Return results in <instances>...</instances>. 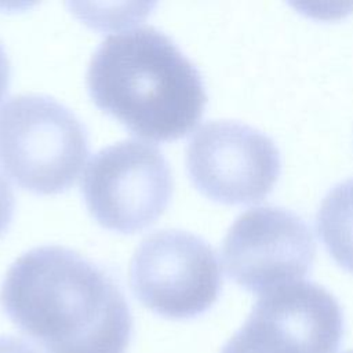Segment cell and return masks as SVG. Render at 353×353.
Here are the masks:
<instances>
[{
	"label": "cell",
	"instance_id": "obj_1",
	"mask_svg": "<svg viewBox=\"0 0 353 353\" xmlns=\"http://www.w3.org/2000/svg\"><path fill=\"white\" fill-rule=\"evenodd\" d=\"M10 320L44 353H125L132 316L114 279L62 245L34 247L8 268L0 291Z\"/></svg>",
	"mask_w": 353,
	"mask_h": 353
},
{
	"label": "cell",
	"instance_id": "obj_2",
	"mask_svg": "<svg viewBox=\"0 0 353 353\" xmlns=\"http://www.w3.org/2000/svg\"><path fill=\"white\" fill-rule=\"evenodd\" d=\"M87 88L101 110L152 141L186 135L207 103L197 68L154 26L106 37L88 63Z\"/></svg>",
	"mask_w": 353,
	"mask_h": 353
},
{
	"label": "cell",
	"instance_id": "obj_3",
	"mask_svg": "<svg viewBox=\"0 0 353 353\" xmlns=\"http://www.w3.org/2000/svg\"><path fill=\"white\" fill-rule=\"evenodd\" d=\"M88 156V135L63 103L19 94L0 106V165L19 186L54 194L73 185Z\"/></svg>",
	"mask_w": 353,
	"mask_h": 353
},
{
	"label": "cell",
	"instance_id": "obj_4",
	"mask_svg": "<svg viewBox=\"0 0 353 353\" xmlns=\"http://www.w3.org/2000/svg\"><path fill=\"white\" fill-rule=\"evenodd\" d=\"M81 193L101 226L134 233L152 225L167 208L171 170L154 145L119 141L91 157L81 178Z\"/></svg>",
	"mask_w": 353,
	"mask_h": 353
},
{
	"label": "cell",
	"instance_id": "obj_5",
	"mask_svg": "<svg viewBox=\"0 0 353 353\" xmlns=\"http://www.w3.org/2000/svg\"><path fill=\"white\" fill-rule=\"evenodd\" d=\"M134 295L152 312L168 319H192L207 312L222 287L212 247L181 229L148 234L130 262Z\"/></svg>",
	"mask_w": 353,
	"mask_h": 353
},
{
	"label": "cell",
	"instance_id": "obj_6",
	"mask_svg": "<svg viewBox=\"0 0 353 353\" xmlns=\"http://www.w3.org/2000/svg\"><path fill=\"white\" fill-rule=\"evenodd\" d=\"M342 336L336 298L299 280L263 292L221 353H335Z\"/></svg>",
	"mask_w": 353,
	"mask_h": 353
},
{
	"label": "cell",
	"instance_id": "obj_7",
	"mask_svg": "<svg viewBox=\"0 0 353 353\" xmlns=\"http://www.w3.org/2000/svg\"><path fill=\"white\" fill-rule=\"evenodd\" d=\"M185 161L193 185L204 196L223 204L265 199L281 168L272 138L233 120L203 124L188 142Z\"/></svg>",
	"mask_w": 353,
	"mask_h": 353
},
{
	"label": "cell",
	"instance_id": "obj_8",
	"mask_svg": "<svg viewBox=\"0 0 353 353\" xmlns=\"http://www.w3.org/2000/svg\"><path fill=\"white\" fill-rule=\"evenodd\" d=\"M316 244L298 214L277 205L252 207L226 232L221 256L228 276L251 292H268L302 280L310 270Z\"/></svg>",
	"mask_w": 353,
	"mask_h": 353
},
{
	"label": "cell",
	"instance_id": "obj_9",
	"mask_svg": "<svg viewBox=\"0 0 353 353\" xmlns=\"http://www.w3.org/2000/svg\"><path fill=\"white\" fill-rule=\"evenodd\" d=\"M316 226L332 259L353 273V178L328 190L317 210Z\"/></svg>",
	"mask_w": 353,
	"mask_h": 353
},
{
	"label": "cell",
	"instance_id": "obj_10",
	"mask_svg": "<svg viewBox=\"0 0 353 353\" xmlns=\"http://www.w3.org/2000/svg\"><path fill=\"white\" fill-rule=\"evenodd\" d=\"M15 199L8 181L0 174V234L8 228L14 215Z\"/></svg>",
	"mask_w": 353,
	"mask_h": 353
},
{
	"label": "cell",
	"instance_id": "obj_11",
	"mask_svg": "<svg viewBox=\"0 0 353 353\" xmlns=\"http://www.w3.org/2000/svg\"><path fill=\"white\" fill-rule=\"evenodd\" d=\"M0 353H36L25 341L15 336L0 335Z\"/></svg>",
	"mask_w": 353,
	"mask_h": 353
},
{
	"label": "cell",
	"instance_id": "obj_12",
	"mask_svg": "<svg viewBox=\"0 0 353 353\" xmlns=\"http://www.w3.org/2000/svg\"><path fill=\"white\" fill-rule=\"evenodd\" d=\"M10 73H11L10 61L3 44L0 43V101L7 92V88L10 84Z\"/></svg>",
	"mask_w": 353,
	"mask_h": 353
},
{
	"label": "cell",
	"instance_id": "obj_13",
	"mask_svg": "<svg viewBox=\"0 0 353 353\" xmlns=\"http://www.w3.org/2000/svg\"><path fill=\"white\" fill-rule=\"evenodd\" d=\"M343 353H353V350H346V352H343Z\"/></svg>",
	"mask_w": 353,
	"mask_h": 353
}]
</instances>
